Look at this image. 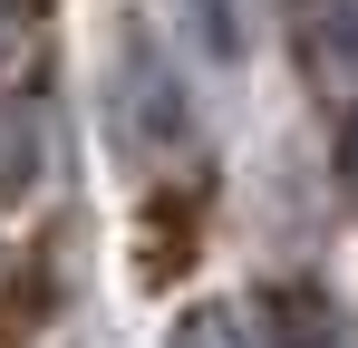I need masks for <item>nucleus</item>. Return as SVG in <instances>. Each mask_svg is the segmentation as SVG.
Instances as JSON below:
<instances>
[{"mask_svg":"<svg viewBox=\"0 0 358 348\" xmlns=\"http://www.w3.org/2000/svg\"><path fill=\"white\" fill-rule=\"evenodd\" d=\"M310 49H320V78H329L339 97H358V0H329V10H320Z\"/></svg>","mask_w":358,"mask_h":348,"instance_id":"obj_1","label":"nucleus"},{"mask_svg":"<svg viewBox=\"0 0 358 348\" xmlns=\"http://www.w3.org/2000/svg\"><path fill=\"white\" fill-rule=\"evenodd\" d=\"M271 348H349V339H339V319H329L310 290H281V300H271Z\"/></svg>","mask_w":358,"mask_h":348,"instance_id":"obj_2","label":"nucleus"},{"mask_svg":"<svg viewBox=\"0 0 358 348\" xmlns=\"http://www.w3.org/2000/svg\"><path fill=\"white\" fill-rule=\"evenodd\" d=\"M165 348H252V329H242V310H223V300H194V310H175Z\"/></svg>","mask_w":358,"mask_h":348,"instance_id":"obj_3","label":"nucleus"},{"mask_svg":"<svg viewBox=\"0 0 358 348\" xmlns=\"http://www.w3.org/2000/svg\"><path fill=\"white\" fill-rule=\"evenodd\" d=\"M49 155V136H39V116H10V136H0V194H20L29 174Z\"/></svg>","mask_w":358,"mask_h":348,"instance_id":"obj_4","label":"nucleus"},{"mask_svg":"<svg viewBox=\"0 0 358 348\" xmlns=\"http://www.w3.org/2000/svg\"><path fill=\"white\" fill-rule=\"evenodd\" d=\"M349 184H358V136H349Z\"/></svg>","mask_w":358,"mask_h":348,"instance_id":"obj_5","label":"nucleus"}]
</instances>
